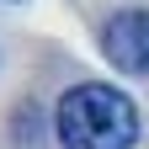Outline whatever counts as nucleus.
<instances>
[{"label": "nucleus", "mask_w": 149, "mask_h": 149, "mask_svg": "<svg viewBox=\"0 0 149 149\" xmlns=\"http://www.w3.org/2000/svg\"><path fill=\"white\" fill-rule=\"evenodd\" d=\"M53 133L64 149H133L139 144V107L107 80H80L59 96Z\"/></svg>", "instance_id": "1"}, {"label": "nucleus", "mask_w": 149, "mask_h": 149, "mask_svg": "<svg viewBox=\"0 0 149 149\" xmlns=\"http://www.w3.org/2000/svg\"><path fill=\"white\" fill-rule=\"evenodd\" d=\"M101 53L123 74H149V11H117L101 27Z\"/></svg>", "instance_id": "2"}]
</instances>
